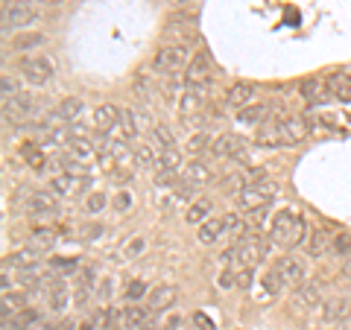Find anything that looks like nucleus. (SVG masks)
I'll return each mask as SVG.
<instances>
[{
    "instance_id": "obj_54",
    "label": "nucleus",
    "mask_w": 351,
    "mask_h": 330,
    "mask_svg": "<svg viewBox=\"0 0 351 330\" xmlns=\"http://www.w3.org/2000/svg\"><path fill=\"white\" fill-rule=\"evenodd\" d=\"M112 179H114V181H132V173H126V170H112Z\"/></svg>"
},
{
    "instance_id": "obj_20",
    "label": "nucleus",
    "mask_w": 351,
    "mask_h": 330,
    "mask_svg": "<svg viewBox=\"0 0 351 330\" xmlns=\"http://www.w3.org/2000/svg\"><path fill=\"white\" fill-rule=\"evenodd\" d=\"M325 85H328V94L331 100H339V103H351V76L337 71V73H328L325 76Z\"/></svg>"
},
{
    "instance_id": "obj_51",
    "label": "nucleus",
    "mask_w": 351,
    "mask_h": 330,
    "mask_svg": "<svg viewBox=\"0 0 351 330\" xmlns=\"http://www.w3.org/2000/svg\"><path fill=\"white\" fill-rule=\"evenodd\" d=\"M176 175H179V170H164V173H156V181L158 184H170V181H176Z\"/></svg>"
},
{
    "instance_id": "obj_12",
    "label": "nucleus",
    "mask_w": 351,
    "mask_h": 330,
    "mask_svg": "<svg viewBox=\"0 0 351 330\" xmlns=\"http://www.w3.org/2000/svg\"><path fill=\"white\" fill-rule=\"evenodd\" d=\"M243 147H246V140L240 135H234V131H223V135L214 138L211 152L217 158H237L240 152H243Z\"/></svg>"
},
{
    "instance_id": "obj_45",
    "label": "nucleus",
    "mask_w": 351,
    "mask_h": 330,
    "mask_svg": "<svg viewBox=\"0 0 351 330\" xmlns=\"http://www.w3.org/2000/svg\"><path fill=\"white\" fill-rule=\"evenodd\" d=\"M144 246H147V240H144V237H135V240H132V243H126L123 255H126V257H138L141 251H144Z\"/></svg>"
},
{
    "instance_id": "obj_24",
    "label": "nucleus",
    "mask_w": 351,
    "mask_h": 330,
    "mask_svg": "<svg viewBox=\"0 0 351 330\" xmlns=\"http://www.w3.org/2000/svg\"><path fill=\"white\" fill-rule=\"evenodd\" d=\"M322 290H325V283L322 281H302L299 287H295V295H299V301L307 304V307H319L322 304Z\"/></svg>"
},
{
    "instance_id": "obj_41",
    "label": "nucleus",
    "mask_w": 351,
    "mask_h": 330,
    "mask_svg": "<svg viewBox=\"0 0 351 330\" xmlns=\"http://www.w3.org/2000/svg\"><path fill=\"white\" fill-rule=\"evenodd\" d=\"M144 295H149L147 281H132L129 287H126V304H129V301L135 304V301H141V299H144Z\"/></svg>"
},
{
    "instance_id": "obj_1",
    "label": "nucleus",
    "mask_w": 351,
    "mask_h": 330,
    "mask_svg": "<svg viewBox=\"0 0 351 330\" xmlns=\"http://www.w3.org/2000/svg\"><path fill=\"white\" fill-rule=\"evenodd\" d=\"M269 237H272V243L287 246V249L304 243V240H307V228H304L302 214L293 211V207H284V211H278L276 216H272Z\"/></svg>"
},
{
    "instance_id": "obj_28",
    "label": "nucleus",
    "mask_w": 351,
    "mask_h": 330,
    "mask_svg": "<svg viewBox=\"0 0 351 330\" xmlns=\"http://www.w3.org/2000/svg\"><path fill=\"white\" fill-rule=\"evenodd\" d=\"M149 144L152 147H158L161 152H167V149H176V138H173V131L167 126H152L149 131Z\"/></svg>"
},
{
    "instance_id": "obj_53",
    "label": "nucleus",
    "mask_w": 351,
    "mask_h": 330,
    "mask_svg": "<svg viewBox=\"0 0 351 330\" xmlns=\"http://www.w3.org/2000/svg\"><path fill=\"white\" fill-rule=\"evenodd\" d=\"M82 234H85L88 243H91V240H97V234H103V225H88V228L82 231Z\"/></svg>"
},
{
    "instance_id": "obj_35",
    "label": "nucleus",
    "mask_w": 351,
    "mask_h": 330,
    "mask_svg": "<svg viewBox=\"0 0 351 330\" xmlns=\"http://www.w3.org/2000/svg\"><path fill=\"white\" fill-rule=\"evenodd\" d=\"M68 304V292H64V281H50V307L53 310H64Z\"/></svg>"
},
{
    "instance_id": "obj_10",
    "label": "nucleus",
    "mask_w": 351,
    "mask_h": 330,
    "mask_svg": "<svg viewBox=\"0 0 351 330\" xmlns=\"http://www.w3.org/2000/svg\"><path fill=\"white\" fill-rule=\"evenodd\" d=\"M27 214L36 219H47V216H59V202L56 193H29L27 199Z\"/></svg>"
},
{
    "instance_id": "obj_52",
    "label": "nucleus",
    "mask_w": 351,
    "mask_h": 330,
    "mask_svg": "<svg viewBox=\"0 0 351 330\" xmlns=\"http://www.w3.org/2000/svg\"><path fill=\"white\" fill-rule=\"evenodd\" d=\"M249 283H252V269L246 266L243 272L237 275V287H243V290H249Z\"/></svg>"
},
{
    "instance_id": "obj_42",
    "label": "nucleus",
    "mask_w": 351,
    "mask_h": 330,
    "mask_svg": "<svg viewBox=\"0 0 351 330\" xmlns=\"http://www.w3.org/2000/svg\"><path fill=\"white\" fill-rule=\"evenodd\" d=\"M0 91H3V100H12V97H18V79L12 73H3V79H0Z\"/></svg>"
},
{
    "instance_id": "obj_17",
    "label": "nucleus",
    "mask_w": 351,
    "mask_h": 330,
    "mask_svg": "<svg viewBox=\"0 0 351 330\" xmlns=\"http://www.w3.org/2000/svg\"><path fill=\"white\" fill-rule=\"evenodd\" d=\"M149 322V307H141V304H132V307H123L117 316V327L120 330H141Z\"/></svg>"
},
{
    "instance_id": "obj_13",
    "label": "nucleus",
    "mask_w": 351,
    "mask_h": 330,
    "mask_svg": "<svg viewBox=\"0 0 351 330\" xmlns=\"http://www.w3.org/2000/svg\"><path fill=\"white\" fill-rule=\"evenodd\" d=\"M176 299H179V290L173 287V283H156V287L149 290V313H164L170 310V307L176 304Z\"/></svg>"
},
{
    "instance_id": "obj_44",
    "label": "nucleus",
    "mask_w": 351,
    "mask_h": 330,
    "mask_svg": "<svg viewBox=\"0 0 351 330\" xmlns=\"http://www.w3.org/2000/svg\"><path fill=\"white\" fill-rule=\"evenodd\" d=\"M15 318H18V322H21V325H24V327H29V325H38V318H41V313L36 310V307H24V310H21V313H18Z\"/></svg>"
},
{
    "instance_id": "obj_27",
    "label": "nucleus",
    "mask_w": 351,
    "mask_h": 330,
    "mask_svg": "<svg viewBox=\"0 0 351 330\" xmlns=\"http://www.w3.org/2000/svg\"><path fill=\"white\" fill-rule=\"evenodd\" d=\"M269 114V105L267 103H252V105H246V108H240L237 112V120L240 123H246V126H255V123H261L263 117Z\"/></svg>"
},
{
    "instance_id": "obj_37",
    "label": "nucleus",
    "mask_w": 351,
    "mask_h": 330,
    "mask_svg": "<svg viewBox=\"0 0 351 330\" xmlns=\"http://www.w3.org/2000/svg\"><path fill=\"white\" fill-rule=\"evenodd\" d=\"M21 155H24V161L29 164L32 170H44V167H47V158H44V152L38 147H32V144H27L24 149H21Z\"/></svg>"
},
{
    "instance_id": "obj_43",
    "label": "nucleus",
    "mask_w": 351,
    "mask_h": 330,
    "mask_svg": "<svg viewBox=\"0 0 351 330\" xmlns=\"http://www.w3.org/2000/svg\"><path fill=\"white\" fill-rule=\"evenodd\" d=\"M211 144H214V140L208 138L205 131H199V135H193V138L188 140V152H193V155H196V152H205V149H211Z\"/></svg>"
},
{
    "instance_id": "obj_33",
    "label": "nucleus",
    "mask_w": 351,
    "mask_h": 330,
    "mask_svg": "<svg viewBox=\"0 0 351 330\" xmlns=\"http://www.w3.org/2000/svg\"><path fill=\"white\" fill-rule=\"evenodd\" d=\"M182 167V155H179V149H167V152H161L158 161H156V173H164V170H179Z\"/></svg>"
},
{
    "instance_id": "obj_50",
    "label": "nucleus",
    "mask_w": 351,
    "mask_h": 330,
    "mask_svg": "<svg viewBox=\"0 0 351 330\" xmlns=\"http://www.w3.org/2000/svg\"><path fill=\"white\" fill-rule=\"evenodd\" d=\"M114 207H117V211H129V207H132V196L126 193V190H120L117 196H114V202H112Z\"/></svg>"
},
{
    "instance_id": "obj_3",
    "label": "nucleus",
    "mask_w": 351,
    "mask_h": 330,
    "mask_svg": "<svg viewBox=\"0 0 351 330\" xmlns=\"http://www.w3.org/2000/svg\"><path fill=\"white\" fill-rule=\"evenodd\" d=\"M278 193V184L276 181H255V184H243V190L237 193V207L240 211H263V207H269V202L276 199Z\"/></svg>"
},
{
    "instance_id": "obj_32",
    "label": "nucleus",
    "mask_w": 351,
    "mask_h": 330,
    "mask_svg": "<svg viewBox=\"0 0 351 330\" xmlns=\"http://www.w3.org/2000/svg\"><path fill=\"white\" fill-rule=\"evenodd\" d=\"M82 108H85V103L80 100V97H64V100L59 103V114H62V120H76L82 114Z\"/></svg>"
},
{
    "instance_id": "obj_8",
    "label": "nucleus",
    "mask_w": 351,
    "mask_h": 330,
    "mask_svg": "<svg viewBox=\"0 0 351 330\" xmlns=\"http://www.w3.org/2000/svg\"><path fill=\"white\" fill-rule=\"evenodd\" d=\"M237 251V260L243 263V266H255V263H261L263 257H267V251H269V243L267 240H261V237H243L240 240V246L234 249Z\"/></svg>"
},
{
    "instance_id": "obj_7",
    "label": "nucleus",
    "mask_w": 351,
    "mask_h": 330,
    "mask_svg": "<svg viewBox=\"0 0 351 330\" xmlns=\"http://www.w3.org/2000/svg\"><path fill=\"white\" fill-rule=\"evenodd\" d=\"M211 73H214V62H211V53L199 50L196 56L191 59V64L184 68V85L196 88V85H211Z\"/></svg>"
},
{
    "instance_id": "obj_2",
    "label": "nucleus",
    "mask_w": 351,
    "mask_h": 330,
    "mask_svg": "<svg viewBox=\"0 0 351 330\" xmlns=\"http://www.w3.org/2000/svg\"><path fill=\"white\" fill-rule=\"evenodd\" d=\"M191 50L184 41H176V44H164V47L156 50V56H152V68H156L158 73H179L191 64Z\"/></svg>"
},
{
    "instance_id": "obj_25",
    "label": "nucleus",
    "mask_w": 351,
    "mask_h": 330,
    "mask_svg": "<svg viewBox=\"0 0 351 330\" xmlns=\"http://www.w3.org/2000/svg\"><path fill=\"white\" fill-rule=\"evenodd\" d=\"M6 266H12V269H21V272H29V269H36L38 266V251L36 249H18L12 251V255H6Z\"/></svg>"
},
{
    "instance_id": "obj_11",
    "label": "nucleus",
    "mask_w": 351,
    "mask_h": 330,
    "mask_svg": "<svg viewBox=\"0 0 351 330\" xmlns=\"http://www.w3.org/2000/svg\"><path fill=\"white\" fill-rule=\"evenodd\" d=\"M272 266L278 269L284 287H299V283L304 281V263L295 255H284V257H278L276 263H272Z\"/></svg>"
},
{
    "instance_id": "obj_49",
    "label": "nucleus",
    "mask_w": 351,
    "mask_h": 330,
    "mask_svg": "<svg viewBox=\"0 0 351 330\" xmlns=\"http://www.w3.org/2000/svg\"><path fill=\"white\" fill-rule=\"evenodd\" d=\"M193 325H196V330H217V327H214V322H211V318H208L205 313H199V310L193 313Z\"/></svg>"
},
{
    "instance_id": "obj_47",
    "label": "nucleus",
    "mask_w": 351,
    "mask_h": 330,
    "mask_svg": "<svg viewBox=\"0 0 351 330\" xmlns=\"http://www.w3.org/2000/svg\"><path fill=\"white\" fill-rule=\"evenodd\" d=\"M263 179H267V170H263V167H252V170L243 173V181L246 184H255V181H263Z\"/></svg>"
},
{
    "instance_id": "obj_58",
    "label": "nucleus",
    "mask_w": 351,
    "mask_h": 330,
    "mask_svg": "<svg viewBox=\"0 0 351 330\" xmlns=\"http://www.w3.org/2000/svg\"><path fill=\"white\" fill-rule=\"evenodd\" d=\"M170 3H184V0H170Z\"/></svg>"
},
{
    "instance_id": "obj_5",
    "label": "nucleus",
    "mask_w": 351,
    "mask_h": 330,
    "mask_svg": "<svg viewBox=\"0 0 351 330\" xmlns=\"http://www.w3.org/2000/svg\"><path fill=\"white\" fill-rule=\"evenodd\" d=\"M276 138L281 147H295L302 144V140L307 138V131H311V126H307L304 117H295V114H284L281 120H276Z\"/></svg>"
},
{
    "instance_id": "obj_55",
    "label": "nucleus",
    "mask_w": 351,
    "mask_h": 330,
    "mask_svg": "<svg viewBox=\"0 0 351 330\" xmlns=\"http://www.w3.org/2000/svg\"><path fill=\"white\" fill-rule=\"evenodd\" d=\"M73 330H94V318H82V322H76Z\"/></svg>"
},
{
    "instance_id": "obj_34",
    "label": "nucleus",
    "mask_w": 351,
    "mask_h": 330,
    "mask_svg": "<svg viewBox=\"0 0 351 330\" xmlns=\"http://www.w3.org/2000/svg\"><path fill=\"white\" fill-rule=\"evenodd\" d=\"M261 283H263V290H267L269 295H278V292L284 290V281H281V275H278V269H276V266H269L267 272H263Z\"/></svg>"
},
{
    "instance_id": "obj_23",
    "label": "nucleus",
    "mask_w": 351,
    "mask_h": 330,
    "mask_svg": "<svg viewBox=\"0 0 351 330\" xmlns=\"http://www.w3.org/2000/svg\"><path fill=\"white\" fill-rule=\"evenodd\" d=\"M182 181L184 184H193V187H202L208 181H214V170L208 167L205 161H191L188 167L182 170Z\"/></svg>"
},
{
    "instance_id": "obj_31",
    "label": "nucleus",
    "mask_w": 351,
    "mask_h": 330,
    "mask_svg": "<svg viewBox=\"0 0 351 330\" xmlns=\"http://www.w3.org/2000/svg\"><path fill=\"white\" fill-rule=\"evenodd\" d=\"M158 155H161V149L152 147V144H138L135 147V161L141 164V167H156Z\"/></svg>"
},
{
    "instance_id": "obj_22",
    "label": "nucleus",
    "mask_w": 351,
    "mask_h": 330,
    "mask_svg": "<svg viewBox=\"0 0 351 330\" xmlns=\"http://www.w3.org/2000/svg\"><path fill=\"white\" fill-rule=\"evenodd\" d=\"M252 97H255V85L252 82H234L232 88L226 91V105H232V108H246L252 105Z\"/></svg>"
},
{
    "instance_id": "obj_18",
    "label": "nucleus",
    "mask_w": 351,
    "mask_h": 330,
    "mask_svg": "<svg viewBox=\"0 0 351 330\" xmlns=\"http://www.w3.org/2000/svg\"><path fill=\"white\" fill-rule=\"evenodd\" d=\"M120 117H123V112H120L117 105H112V103L97 105L94 108V129L100 131V135H108V131L120 123Z\"/></svg>"
},
{
    "instance_id": "obj_39",
    "label": "nucleus",
    "mask_w": 351,
    "mask_h": 330,
    "mask_svg": "<svg viewBox=\"0 0 351 330\" xmlns=\"http://www.w3.org/2000/svg\"><path fill=\"white\" fill-rule=\"evenodd\" d=\"M132 88H135V94L144 97V100H152V94H156V85H152L147 73H138L135 79H132Z\"/></svg>"
},
{
    "instance_id": "obj_26",
    "label": "nucleus",
    "mask_w": 351,
    "mask_h": 330,
    "mask_svg": "<svg viewBox=\"0 0 351 330\" xmlns=\"http://www.w3.org/2000/svg\"><path fill=\"white\" fill-rule=\"evenodd\" d=\"M53 246H56V231L53 228H36L29 234V249L36 251H50Z\"/></svg>"
},
{
    "instance_id": "obj_30",
    "label": "nucleus",
    "mask_w": 351,
    "mask_h": 330,
    "mask_svg": "<svg viewBox=\"0 0 351 330\" xmlns=\"http://www.w3.org/2000/svg\"><path fill=\"white\" fill-rule=\"evenodd\" d=\"M41 44H44L41 32H18V36L12 38V47L21 50V53H24V50H38Z\"/></svg>"
},
{
    "instance_id": "obj_48",
    "label": "nucleus",
    "mask_w": 351,
    "mask_h": 330,
    "mask_svg": "<svg viewBox=\"0 0 351 330\" xmlns=\"http://www.w3.org/2000/svg\"><path fill=\"white\" fill-rule=\"evenodd\" d=\"M50 266L56 269V272H73V269H76V260H73V257H56V260L50 263Z\"/></svg>"
},
{
    "instance_id": "obj_16",
    "label": "nucleus",
    "mask_w": 351,
    "mask_h": 330,
    "mask_svg": "<svg viewBox=\"0 0 351 330\" xmlns=\"http://www.w3.org/2000/svg\"><path fill=\"white\" fill-rule=\"evenodd\" d=\"M228 234V223H226V216H211V219H205V223L199 225V231H196V240H199L202 246H214L219 237H226Z\"/></svg>"
},
{
    "instance_id": "obj_57",
    "label": "nucleus",
    "mask_w": 351,
    "mask_h": 330,
    "mask_svg": "<svg viewBox=\"0 0 351 330\" xmlns=\"http://www.w3.org/2000/svg\"><path fill=\"white\" fill-rule=\"evenodd\" d=\"M141 330H164V327H158L156 322H147V325H144V327H141Z\"/></svg>"
},
{
    "instance_id": "obj_36",
    "label": "nucleus",
    "mask_w": 351,
    "mask_h": 330,
    "mask_svg": "<svg viewBox=\"0 0 351 330\" xmlns=\"http://www.w3.org/2000/svg\"><path fill=\"white\" fill-rule=\"evenodd\" d=\"M196 24H199V21H196L193 12H173L167 18V29H191Z\"/></svg>"
},
{
    "instance_id": "obj_21",
    "label": "nucleus",
    "mask_w": 351,
    "mask_h": 330,
    "mask_svg": "<svg viewBox=\"0 0 351 330\" xmlns=\"http://www.w3.org/2000/svg\"><path fill=\"white\" fill-rule=\"evenodd\" d=\"M331 243H334V237L328 234L325 228H316V231L307 234L304 249H307V255H311V257H325L328 251H331Z\"/></svg>"
},
{
    "instance_id": "obj_14",
    "label": "nucleus",
    "mask_w": 351,
    "mask_h": 330,
    "mask_svg": "<svg viewBox=\"0 0 351 330\" xmlns=\"http://www.w3.org/2000/svg\"><path fill=\"white\" fill-rule=\"evenodd\" d=\"M208 88H211V85H196V88H188V91H184V97L179 100V112L184 117L199 114L202 108L208 105Z\"/></svg>"
},
{
    "instance_id": "obj_29",
    "label": "nucleus",
    "mask_w": 351,
    "mask_h": 330,
    "mask_svg": "<svg viewBox=\"0 0 351 330\" xmlns=\"http://www.w3.org/2000/svg\"><path fill=\"white\" fill-rule=\"evenodd\" d=\"M208 214H211V202H208V199H199V202H193V205L188 207V214H184V223H191V225H202L205 219H211Z\"/></svg>"
},
{
    "instance_id": "obj_46",
    "label": "nucleus",
    "mask_w": 351,
    "mask_h": 330,
    "mask_svg": "<svg viewBox=\"0 0 351 330\" xmlns=\"http://www.w3.org/2000/svg\"><path fill=\"white\" fill-rule=\"evenodd\" d=\"M234 283H237V275H234V272H228V269L219 272V278H217V287H219V290H232Z\"/></svg>"
},
{
    "instance_id": "obj_9",
    "label": "nucleus",
    "mask_w": 351,
    "mask_h": 330,
    "mask_svg": "<svg viewBox=\"0 0 351 330\" xmlns=\"http://www.w3.org/2000/svg\"><path fill=\"white\" fill-rule=\"evenodd\" d=\"M88 184H91L88 175H80V173H56L50 179V193H56V196H73V193L85 190Z\"/></svg>"
},
{
    "instance_id": "obj_38",
    "label": "nucleus",
    "mask_w": 351,
    "mask_h": 330,
    "mask_svg": "<svg viewBox=\"0 0 351 330\" xmlns=\"http://www.w3.org/2000/svg\"><path fill=\"white\" fill-rule=\"evenodd\" d=\"M331 255H337V257H351V234H348V231H339V234H334Z\"/></svg>"
},
{
    "instance_id": "obj_56",
    "label": "nucleus",
    "mask_w": 351,
    "mask_h": 330,
    "mask_svg": "<svg viewBox=\"0 0 351 330\" xmlns=\"http://www.w3.org/2000/svg\"><path fill=\"white\" fill-rule=\"evenodd\" d=\"M112 295V281H103V287H100V299H108Z\"/></svg>"
},
{
    "instance_id": "obj_40",
    "label": "nucleus",
    "mask_w": 351,
    "mask_h": 330,
    "mask_svg": "<svg viewBox=\"0 0 351 330\" xmlns=\"http://www.w3.org/2000/svg\"><path fill=\"white\" fill-rule=\"evenodd\" d=\"M106 205H108L106 193L94 190V193H88V199H85V211H88V214H100V211H106Z\"/></svg>"
},
{
    "instance_id": "obj_15",
    "label": "nucleus",
    "mask_w": 351,
    "mask_h": 330,
    "mask_svg": "<svg viewBox=\"0 0 351 330\" xmlns=\"http://www.w3.org/2000/svg\"><path fill=\"white\" fill-rule=\"evenodd\" d=\"M299 94H302V100H307L311 105H322L325 100H331L328 85H325V79H319V76H307V79H302Z\"/></svg>"
},
{
    "instance_id": "obj_6",
    "label": "nucleus",
    "mask_w": 351,
    "mask_h": 330,
    "mask_svg": "<svg viewBox=\"0 0 351 330\" xmlns=\"http://www.w3.org/2000/svg\"><path fill=\"white\" fill-rule=\"evenodd\" d=\"M32 21H36V6L29 0H12V3L3 6V32L24 29Z\"/></svg>"
},
{
    "instance_id": "obj_4",
    "label": "nucleus",
    "mask_w": 351,
    "mask_h": 330,
    "mask_svg": "<svg viewBox=\"0 0 351 330\" xmlns=\"http://www.w3.org/2000/svg\"><path fill=\"white\" fill-rule=\"evenodd\" d=\"M18 71H21V76H24L29 85H47L53 79V73H56L53 62L47 56H41V53L18 59Z\"/></svg>"
},
{
    "instance_id": "obj_19",
    "label": "nucleus",
    "mask_w": 351,
    "mask_h": 330,
    "mask_svg": "<svg viewBox=\"0 0 351 330\" xmlns=\"http://www.w3.org/2000/svg\"><path fill=\"white\" fill-rule=\"evenodd\" d=\"M322 318L328 325H339L351 318V295H339V299H331L322 307Z\"/></svg>"
}]
</instances>
